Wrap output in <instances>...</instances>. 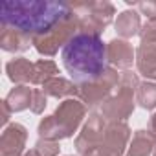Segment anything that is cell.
Masks as SVG:
<instances>
[{
  "label": "cell",
  "mask_w": 156,
  "mask_h": 156,
  "mask_svg": "<svg viewBox=\"0 0 156 156\" xmlns=\"http://www.w3.org/2000/svg\"><path fill=\"white\" fill-rule=\"evenodd\" d=\"M136 103H140V107L147 110H152L156 107V83H140L136 88Z\"/></svg>",
  "instance_id": "ffe728a7"
},
{
  "label": "cell",
  "mask_w": 156,
  "mask_h": 156,
  "mask_svg": "<svg viewBox=\"0 0 156 156\" xmlns=\"http://www.w3.org/2000/svg\"><path fill=\"white\" fill-rule=\"evenodd\" d=\"M105 129H107L105 118L99 116V114H92L88 118V121L85 123L81 134L75 140L77 152H79L81 156H88L94 151H98L101 147V141H103V136H105Z\"/></svg>",
  "instance_id": "52a82bcc"
},
{
  "label": "cell",
  "mask_w": 156,
  "mask_h": 156,
  "mask_svg": "<svg viewBox=\"0 0 156 156\" xmlns=\"http://www.w3.org/2000/svg\"><path fill=\"white\" fill-rule=\"evenodd\" d=\"M107 59L112 66L127 70L134 62V50L125 39H112L107 44Z\"/></svg>",
  "instance_id": "8fae6325"
},
{
  "label": "cell",
  "mask_w": 156,
  "mask_h": 156,
  "mask_svg": "<svg viewBox=\"0 0 156 156\" xmlns=\"http://www.w3.org/2000/svg\"><path fill=\"white\" fill-rule=\"evenodd\" d=\"M119 83V75L114 68H107L103 72L101 77H98L92 83H85V85H77L79 87V98L85 105H88L90 108L103 105L110 96L112 90L118 87Z\"/></svg>",
  "instance_id": "8992f818"
},
{
  "label": "cell",
  "mask_w": 156,
  "mask_h": 156,
  "mask_svg": "<svg viewBox=\"0 0 156 156\" xmlns=\"http://www.w3.org/2000/svg\"><path fill=\"white\" fill-rule=\"evenodd\" d=\"M6 73L8 77L19 87V85H26L31 83L33 77V62H30L26 57H17L6 62Z\"/></svg>",
  "instance_id": "5bb4252c"
},
{
  "label": "cell",
  "mask_w": 156,
  "mask_h": 156,
  "mask_svg": "<svg viewBox=\"0 0 156 156\" xmlns=\"http://www.w3.org/2000/svg\"><path fill=\"white\" fill-rule=\"evenodd\" d=\"M136 64L141 75L156 79V42H141L136 51Z\"/></svg>",
  "instance_id": "4fadbf2b"
},
{
  "label": "cell",
  "mask_w": 156,
  "mask_h": 156,
  "mask_svg": "<svg viewBox=\"0 0 156 156\" xmlns=\"http://www.w3.org/2000/svg\"><path fill=\"white\" fill-rule=\"evenodd\" d=\"M75 33H79V22H77V17L72 9V15L68 19H64L62 22H59L55 28H51L50 31H46L42 35L33 37V46L41 55L51 57L59 51L61 46L64 48Z\"/></svg>",
  "instance_id": "5b68a950"
},
{
  "label": "cell",
  "mask_w": 156,
  "mask_h": 156,
  "mask_svg": "<svg viewBox=\"0 0 156 156\" xmlns=\"http://www.w3.org/2000/svg\"><path fill=\"white\" fill-rule=\"evenodd\" d=\"M72 9L79 22V31L101 35L105 28L112 22L116 15V8L110 2H75Z\"/></svg>",
  "instance_id": "277c9868"
},
{
  "label": "cell",
  "mask_w": 156,
  "mask_h": 156,
  "mask_svg": "<svg viewBox=\"0 0 156 156\" xmlns=\"http://www.w3.org/2000/svg\"><path fill=\"white\" fill-rule=\"evenodd\" d=\"M149 127H151V132L156 136V112L152 114V118H151V123H149Z\"/></svg>",
  "instance_id": "4316f807"
},
{
  "label": "cell",
  "mask_w": 156,
  "mask_h": 156,
  "mask_svg": "<svg viewBox=\"0 0 156 156\" xmlns=\"http://www.w3.org/2000/svg\"><path fill=\"white\" fill-rule=\"evenodd\" d=\"M61 59L77 85L92 83L107 70V44L99 35L79 31L62 48Z\"/></svg>",
  "instance_id": "7a4b0ae2"
},
{
  "label": "cell",
  "mask_w": 156,
  "mask_h": 156,
  "mask_svg": "<svg viewBox=\"0 0 156 156\" xmlns=\"http://www.w3.org/2000/svg\"><path fill=\"white\" fill-rule=\"evenodd\" d=\"M156 149V136L151 130H136L125 156H152Z\"/></svg>",
  "instance_id": "9a60e30c"
},
{
  "label": "cell",
  "mask_w": 156,
  "mask_h": 156,
  "mask_svg": "<svg viewBox=\"0 0 156 156\" xmlns=\"http://www.w3.org/2000/svg\"><path fill=\"white\" fill-rule=\"evenodd\" d=\"M24 156H41V154H39V152H37L35 149H31V151H28V152H26Z\"/></svg>",
  "instance_id": "83f0119b"
},
{
  "label": "cell",
  "mask_w": 156,
  "mask_h": 156,
  "mask_svg": "<svg viewBox=\"0 0 156 156\" xmlns=\"http://www.w3.org/2000/svg\"><path fill=\"white\" fill-rule=\"evenodd\" d=\"M31 98H33V90L26 85H19V87L11 88V92L8 94V98L4 101L8 103L11 112H22L31 107Z\"/></svg>",
  "instance_id": "ac0fdd59"
},
{
  "label": "cell",
  "mask_w": 156,
  "mask_h": 156,
  "mask_svg": "<svg viewBox=\"0 0 156 156\" xmlns=\"http://www.w3.org/2000/svg\"><path fill=\"white\" fill-rule=\"evenodd\" d=\"M72 15V4L48 0H4L0 4L2 28L19 30L30 37L42 35Z\"/></svg>",
  "instance_id": "6da1fadb"
},
{
  "label": "cell",
  "mask_w": 156,
  "mask_h": 156,
  "mask_svg": "<svg viewBox=\"0 0 156 156\" xmlns=\"http://www.w3.org/2000/svg\"><path fill=\"white\" fill-rule=\"evenodd\" d=\"M114 26H116V31L121 39H130L134 35H140V31H141L140 13L134 9H127V11L119 13Z\"/></svg>",
  "instance_id": "2e32d148"
},
{
  "label": "cell",
  "mask_w": 156,
  "mask_h": 156,
  "mask_svg": "<svg viewBox=\"0 0 156 156\" xmlns=\"http://www.w3.org/2000/svg\"><path fill=\"white\" fill-rule=\"evenodd\" d=\"M42 92L50 98L62 99V98L79 96V87L72 81H68V79H64V77H53L46 85H42Z\"/></svg>",
  "instance_id": "e0dca14e"
},
{
  "label": "cell",
  "mask_w": 156,
  "mask_h": 156,
  "mask_svg": "<svg viewBox=\"0 0 156 156\" xmlns=\"http://www.w3.org/2000/svg\"><path fill=\"white\" fill-rule=\"evenodd\" d=\"M140 9V15H145L149 20H156V0H147V2L136 4Z\"/></svg>",
  "instance_id": "d4e9b609"
},
{
  "label": "cell",
  "mask_w": 156,
  "mask_h": 156,
  "mask_svg": "<svg viewBox=\"0 0 156 156\" xmlns=\"http://www.w3.org/2000/svg\"><path fill=\"white\" fill-rule=\"evenodd\" d=\"M46 98H48V96L42 92V88H35V90H33L31 107H30L33 114H42V112H44V108H46V105H48V103H46Z\"/></svg>",
  "instance_id": "603a6c76"
},
{
  "label": "cell",
  "mask_w": 156,
  "mask_h": 156,
  "mask_svg": "<svg viewBox=\"0 0 156 156\" xmlns=\"http://www.w3.org/2000/svg\"><path fill=\"white\" fill-rule=\"evenodd\" d=\"M2 156H20V154H2Z\"/></svg>",
  "instance_id": "f1b7e54d"
},
{
  "label": "cell",
  "mask_w": 156,
  "mask_h": 156,
  "mask_svg": "<svg viewBox=\"0 0 156 156\" xmlns=\"http://www.w3.org/2000/svg\"><path fill=\"white\" fill-rule=\"evenodd\" d=\"M138 85H140V81H138L136 73L123 72L119 75L116 94H112L101 107V116L110 119V121H125L134 110V99H136Z\"/></svg>",
  "instance_id": "3957f363"
},
{
  "label": "cell",
  "mask_w": 156,
  "mask_h": 156,
  "mask_svg": "<svg viewBox=\"0 0 156 156\" xmlns=\"http://www.w3.org/2000/svg\"><path fill=\"white\" fill-rule=\"evenodd\" d=\"M57 64L50 59H41L33 62V77H31V85H46L50 79L57 77Z\"/></svg>",
  "instance_id": "d6986e66"
},
{
  "label": "cell",
  "mask_w": 156,
  "mask_h": 156,
  "mask_svg": "<svg viewBox=\"0 0 156 156\" xmlns=\"http://www.w3.org/2000/svg\"><path fill=\"white\" fill-rule=\"evenodd\" d=\"M31 44H33V37H30L19 30L2 28V31H0V48L4 51H11V53L26 51Z\"/></svg>",
  "instance_id": "7c38bea8"
},
{
  "label": "cell",
  "mask_w": 156,
  "mask_h": 156,
  "mask_svg": "<svg viewBox=\"0 0 156 156\" xmlns=\"http://www.w3.org/2000/svg\"><path fill=\"white\" fill-rule=\"evenodd\" d=\"M152 156H156V149H154V154H152Z\"/></svg>",
  "instance_id": "f546056e"
},
{
  "label": "cell",
  "mask_w": 156,
  "mask_h": 156,
  "mask_svg": "<svg viewBox=\"0 0 156 156\" xmlns=\"http://www.w3.org/2000/svg\"><path fill=\"white\" fill-rule=\"evenodd\" d=\"M37 132H39V136H41L42 140H51V141H59V140L66 138V136H64V132L61 130V127L57 125V121H55V118H53V116L44 118V119L39 123Z\"/></svg>",
  "instance_id": "44dd1931"
},
{
  "label": "cell",
  "mask_w": 156,
  "mask_h": 156,
  "mask_svg": "<svg viewBox=\"0 0 156 156\" xmlns=\"http://www.w3.org/2000/svg\"><path fill=\"white\" fill-rule=\"evenodd\" d=\"M87 114V107L83 101H77V99H64L57 110L53 112V118L57 121V125L61 127V130L64 132L66 138L73 136V132L79 129L83 118Z\"/></svg>",
  "instance_id": "ba28073f"
},
{
  "label": "cell",
  "mask_w": 156,
  "mask_h": 156,
  "mask_svg": "<svg viewBox=\"0 0 156 156\" xmlns=\"http://www.w3.org/2000/svg\"><path fill=\"white\" fill-rule=\"evenodd\" d=\"M130 140V129L125 121H110L105 129V136L99 151L105 156H123Z\"/></svg>",
  "instance_id": "9c48e42d"
},
{
  "label": "cell",
  "mask_w": 156,
  "mask_h": 156,
  "mask_svg": "<svg viewBox=\"0 0 156 156\" xmlns=\"http://www.w3.org/2000/svg\"><path fill=\"white\" fill-rule=\"evenodd\" d=\"M41 156H57L59 154V141H51V140H42L39 138V141L33 147Z\"/></svg>",
  "instance_id": "7402d4cb"
},
{
  "label": "cell",
  "mask_w": 156,
  "mask_h": 156,
  "mask_svg": "<svg viewBox=\"0 0 156 156\" xmlns=\"http://www.w3.org/2000/svg\"><path fill=\"white\" fill-rule=\"evenodd\" d=\"M2 110H4V114H2V125H8L9 116H11V108L8 107V103H6V101H2Z\"/></svg>",
  "instance_id": "484cf974"
},
{
  "label": "cell",
  "mask_w": 156,
  "mask_h": 156,
  "mask_svg": "<svg viewBox=\"0 0 156 156\" xmlns=\"http://www.w3.org/2000/svg\"><path fill=\"white\" fill-rule=\"evenodd\" d=\"M141 42H156V20H149L140 31Z\"/></svg>",
  "instance_id": "cb8c5ba5"
},
{
  "label": "cell",
  "mask_w": 156,
  "mask_h": 156,
  "mask_svg": "<svg viewBox=\"0 0 156 156\" xmlns=\"http://www.w3.org/2000/svg\"><path fill=\"white\" fill-rule=\"evenodd\" d=\"M28 140V130L20 123H11L0 136V152L2 154H22Z\"/></svg>",
  "instance_id": "30bf717a"
}]
</instances>
